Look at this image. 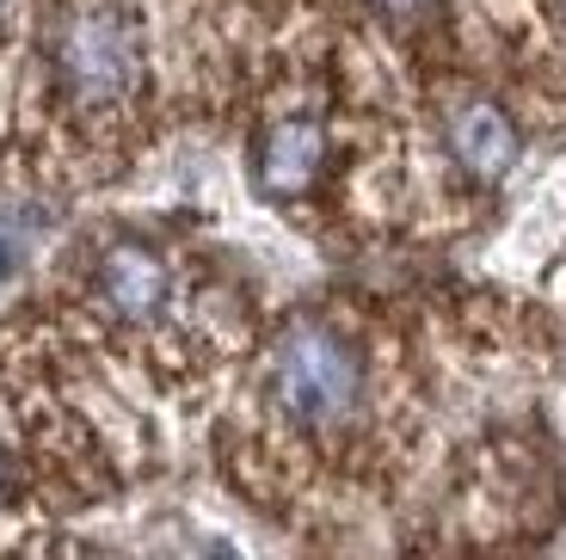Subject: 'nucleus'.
<instances>
[{
    "label": "nucleus",
    "instance_id": "1",
    "mask_svg": "<svg viewBox=\"0 0 566 560\" xmlns=\"http://www.w3.org/2000/svg\"><path fill=\"white\" fill-rule=\"evenodd\" d=\"M50 69L69 105L105 112L142 81V25L129 0H62L50 19Z\"/></svg>",
    "mask_w": 566,
    "mask_h": 560
},
{
    "label": "nucleus",
    "instance_id": "2",
    "mask_svg": "<svg viewBox=\"0 0 566 560\" xmlns=\"http://www.w3.org/2000/svg\"><path fill=\"white\" fill-rule=\"evenodd\" d=\"M271 394L296 425L333 432L364 406V357L333 326L296 321L283 326L277 351H271Z\"/></svg>",
    "mask_w": 566,
    "mask_h": 560
},
{
    "label": "nucleus",
    "instance_id": "3",
    "mask_svg": "<svg viewBox=\"0 0 566 560\" xmlns=\"http://www.w3.org/2000/svg\"><path fill=\"white\" fill-rule=\"evenodd\" d=\"M326 160V129L314 117H277L253 148V179L271 197H302Z\"/></svg>",
    "mask_w": 566,
    "mask_h": 560
},
{
    "label": "nucleus",
    "instance_id": "4",
    "mask_svg": "<svg viewBox=\"0 0 566 560\" xmlns=\"http://www.w3.org/2000/svg\"><path fill=\"white\" fill-rule=\"evenodd\" d=\"M99 295L105 309L124 314V321H155L167 309L172 295V271L155 247H142V240H117L112 252L99 259Z\"/></svg>",
    "mask_w": 566,
    "mask_h": 560
},
{
    "label": "nucleus",
    "instance_id": "5",
    "mask_svg": "<svg viewBox=\"0 0 566 560\" xmlns=\"http://www.w3.org/2000/svg\"><path fill=\"white\" fill-rule=\"evenodd\" d=\"M450 155L468 179L499 185L511 173V160H517V129H511V117L499 105H462L450 117Z\"/></svg>",
    "mask_w": 566,
    "mask_h": 560
},
{
    "label": "nucleus",
    "instance_id": "6",
    "mask_svg": "<svg viewBox=\"0 0 566 560\" xmlns=\"http://www.w3.org/2000/svg\"><path fill=\"white\" fill-rule=\"evenodd\" d=\"M376 13H388V19H412V13H424V7H438V0H369Z\"/></svg>",
    "mask_w": 566,
    "mask_h": 560
},
{
    "label": "nucleus",
    "instance_id": "7",
    "mask_svg": "<svg viewBox=\"0 0 566 560\" xmlns=\"http://www.w3.org/2000/svg\"><path fill=\"white\" fill-rule=\"evenodd\" d=\"M7 271H13V240H0V283H7Z\"/></svg>",
    "mask_w": 566,
    "mask_h": 560
}]
</instances>
